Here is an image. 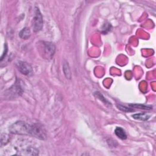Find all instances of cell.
<instances>
[{
	"label": "cell",
	"instance_id": "30bf717a",
	"mask_svg": "<svg viewBox=\"0 0 156 156\" xmlns=\"http://www.w3.org/2000/svg\"><path fill=\"white\" fill-rule=\"evenodd\" d=\"M129 106L131 107L134 108H137V109H144V110H151L152 109V107L150 106H145V105H141V104H129Z\"/></svg>",
	"mask_w": 156,
	"mask_h": 156
},
{
	"label": "cell",
	"instance_id": "52a82bcc",
	"mask_svg": "<svg viewBox=\"0 0 156 156\" xmlns=\"http://www.w3.org/2000/svg\"><path fill=\"white\" fill-rule=\"evenodd\" d=\"M63 71L65 76H66L68 79H71V72L69 66V64L67 61L65 60L63 63Z\"/></svg>",
	"mask_w": 156,
	"mask_h": 156
},
{
	"label": "cell",
	"instance_id": "5b68a950",
	"mask_svg": "<svg viewBox=\"0 0 156 156\" xmlns=\"http://www.w3.org/2000/svg\"><path fill=\"white\" fill-rule=\"evenodd\" d=\"M19 71L25 76H31L33 73L32 68L28 63L24 61H18L16 63Z\"/></svg>",
	"mask_w": 156,
	"mask_h": 156
},
{
	"label": "cell",
	"instance_id": "8992f818",
	"mask_svg": "<svg viewBox=\"0 0 156 156\" xmlns=\"http://www.w3.org/2000/svg\"><path fill=\"white\" fill-rule=\"evenodd\" d=\"M115 134L121 140H126L127 138V135L124 130L120 127H117L115 130Z\"/></svg>",
	"mask_w": 156,
	"mask_h": 156
},
{
	"label": "cell",
	"instance_id": "8fae6325",
	"mask_svg": "<svg viewBox=\"0 0 156 156\" xmlns=\"http://www.w3.org/2000/svg\"><path fill=\"white\" fill-rule=\"evenodd\" d=\"M116 106L120 110H121V111H123L124 112H131L134 111V110L132 108L127 107H126V106H123V105L118 104Z\"/></svg>",
	"mask_w": 156,
	"mask_h": 156
},
{
	"label": "cell",
	"instance_id": "3957f363",
	"mask_svg": "<svg viewBox=\"0 0 156 156\" xmlns=\"http://www.w3.org/2000/svg\"><path fill=\"white\" fill-rule=\"evenodd\" d=\"M43 20L42 13L38 7L35 8V15L32 21V27L34 32H37L42 29Z\"/></svg>",
	"mask_w": 156,
	"mask_h": 156
},
{
	"label": "cell",
	"instance_id": "277c9868",
	"mask_svg": "<svg viewBox=\"0 0 156 156\" xmlns=\"http://www.w3.org/2000/svg\"><path fill=\"white\" fill-rule=\"evenodd\" d=\"M16 82L15 84L12 86L9 89L6 91L5 95L8 99H14L20 96L23 93V89L20 82Z\"/></svg>",
	"mask_w": 156,
	"mask_h": 156
},
{
	"label": "cell",
	"instance_id": "4fadbf2b",
	"mask_svg": "<svg viewBox=\"0 0 156 156\" xmlns=\"http://www.w3.org/2000/svg\"><path fill=\"white\" fill-rule=\"evenodd\" d=\"M7 51H8V47H7V45L6 43H5L4 45V52H3V53L1 57V61H3L4 59H5V57L7 55Z\"/></svg>",
	"mask_w": 156,
	"mask_h": 156
},
{
	"label": "cell",
	"instance_id": "7a4b0ae2",
	"mask_svg": "<svg viewBox=\"0 0 156 156\" xmlns=\"http://www.w3.org/2000/svg\"><path fill=\"white\" fill-rule=\"evenodd\" d=\"M37 49L42 57L47 60L53 59L56 52L55 45L49 42L40 41L37 44Z\"/></svg>",
	"mask_w": 156,
	"mask_h": 156
},
{
	"label": "cell",
	"instance_id": "9c48e42d",
	"mask_svg": "<svg viewBox=\"0 0 156 156\" xmlns=\"http://www.w3.org/2000/svg\"><path fill=\"white\" fill-rule=\"evenodd\" d=\"M149 116L146 113H136L132 115V118L137 120H141V121H146L149 118Z\"/></svg>",
	"mask_w": 156,
	"mask_h": 156
},
{
	"label": "cell",
	"instance_id": "ba28073f",
	"mask_svg": "<svg viewBox=\"0 0 156 156\" xmlns=\"http://www.w3.org/2000/svg\"><path fill=\"white\" fill-rule=\"evenodd\" d=\"M31 36V31L28 28H24L19 32V37L23 39V40H27Z\"/></svg>",
	"mask_w": 156,
	"mask_h": 156
},
{
	"label": "cell",
	"instance_id": "7c38bea8",
	"mask_svg": "<svg viewBox=\"0 0 156 156\" xmlns=\"http://www.w3.org/2000/svg\"><path fill=\"white\" fill-rule=\"evenodd\" d=\"M95 95H96V96L97 98H98V99H101V101H102V102H104V103L106 104L107 105H109V104L110 105V102H109L108 101H107V100L106 99V98H105L104 97V96H103V95H102V94H101V93H100L99 92H96V93H95Z\"/></svg>",
	"mask_w": 156,
	"mask_h": 156
},
{
	"label": "cell",
	"instance_id": "6da1fadb",
	"mask_svg": "<svg viewBox=\"0 0 156 156\" xmlns=\"http://www.w3.org/2000/svg\"><path fill=\"white\" fill-rule=\"evenodd\" d=\"M34 127V124H29L23 121H18L10 126L9 131L14 134L33 137Z\"/></svg>",
	"mask_w": 156,
	"mask_h": 156
}]
</instances>
